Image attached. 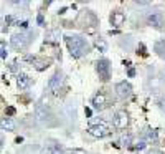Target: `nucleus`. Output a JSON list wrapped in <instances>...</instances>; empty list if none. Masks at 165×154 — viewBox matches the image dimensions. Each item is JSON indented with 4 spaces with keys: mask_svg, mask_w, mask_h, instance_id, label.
Instances as JSON below:
<instances>
[{
    "mask_svg": "<svg viewBox=\"0 0 165 154\" xmlns=\"http://www.w3.org/2000/svg\"><path fill=\"white\" fill-rule=\"evenodd\" d=\"M159 106H160V109H162V111L165 113V96L159 99Z\"/></svg>",
    "mask_w": 165,
    "mask_h": 154,
    "instance_id": "obj_25",
    "label": "nucleus"
},
{
    "mask_svg": "<svg viewBox=\"0 0 165 154\" xmlns=\"http://www.w3.org/2000/svg\"><path fill=\"white\" fill-rule=\"evenodd\" d=\"M145 138L149 139V141H157V133L154 131V129H147V131H145Z\"/></svg>",
    "mask_w": 165,
    "mask_h": 154,
    "instance_id": "obj_21",
    "label": "nucleus"
},
{
    "mask_svg": "<svg viewBox=\"0 0 165 154\" xmlns=\"http://www.w3.org/2000/svg\"><path fill=\"white\" fill-rule=\"evenodd\" d=\"M22 28H28V22H22V23H18Z\"/></svg>",
    "mask_w": 165,
    "mask_h": 154,
    "instance_id": "obj_30",
    "label": "nucleus"
},
{
    "mask_svg": "<svg viewBox=\"0 0 165 154\" xmlns=\"http://www.w3.org/2000/svg\"><path fill=\"white\" fill-rule=\"evenodd\" d=\"M121 143H122V146L129 147L130 144H132V134H124L122 139H121Z\"/></svg>",
    "mask_w": 165,
    "mask_h": 154,
    "instance_id": "obj_20",
    "label": "nucleus"
},
{
    "mask_svg": "<svg viewBox=\"0 0 165 154\" xmlns=\"http://www.w3.org/2000/svg\"><path fill=\"white\" fill-rule=\"evenodd\" d=\"M2 147H3V138L0 136V149H2Z\"/></svg>",
    "mask_w": 165,
    "mask_h": 154,
    "instance_id": "obj_31",
    "label": "nucleus"
},
{
    "mask_svg": "<svg viewBox=\"0 0 165 154\" xmlns=\"http://www.w3.org/2000/svg\"><path fill=\"white\" fill-rule=\"evenodd\" d=\"M17 83H18V88H20V90H27V88H30V86H32V78L28 75L20 73L17 76Z\"/></svg>",
    "mask_w": 165,
    "mask_h": 154,
    "instance_id": "obj_14",
    "label": "nucleus"
},
{
    "mask_svg": "<svg viewBox=\"0 0 165 154\" xmlns=\"http://www.w3.org/2000/svg\"><path fill=\"white\" fill-rule=\"evenodd\" d=\"M7 114H8V116H13V114H15V108H13V106L7 108Z\"/></svg>",
    "mask_w": 165,
    "mask_h": 154,
    "instance_id": "obj_28",
    "label": "nucleus"
},
{
    "mask_svg": "<svg viewBox=\"0 0 165 154\" xmlns=\"http://www.w3.org/2000/svg\"><path fill=\"white\" fill-rule=\"evenodd\" d=\"M36 22H38V25L43 27L45 25V17H43V13H38V17H36Z\"/></svg>",
    "mask_w": 165,
    "mask_h": 154,
    "instance_id": "obj_24",
    "label": "nucleus"
},
{
    "mask_svg": "<svg viewBox=\"0 0 165 154\" xmlns=\"http://www.w3.org/2000/svg\"><path fill=\"white\" fill-rule=\"evenodd\" d=\"M33 63H35V68H36L38 71H43V70H46L48 66H50V61H48V60H36V58H35Z\"/></svg>",
    "mask_w": 165,
    "mask_h": 154,
    "instance_id": "obj_18",
    "label": "nucleus"
},
{
    "mask_svg": "<svg viewBox=\"0 0 165 154\" xmlns=\"http://www.w3.org/2000/svg\"><path fill=\"white\" fill-rule=\"evenodd\" d=\"M46 42H50V43H58L60 42V30L55 28V30L48 32L46 33Z\"/></svg>",
    "mask_w": 165,
    "mask_h": 154,
    "instance_id": "obj_17",
    "label": "nucleus"
},
{
    "mask_svg": "<svg viewBox=\"0 0 165 154\" xmlns=\"http://www.w3.org/2000/svg\"><path fill=\"white\" fill-rule=\"evenodd\" d=\"M96 71H98V75H99L101 80L108 81L111 78V61L106 60V58L98 60V63H96Z\"/></svg>",
    "mask_w": 165,
    "mask_h": 154,
    "instance_id": "obj_6",
    "label": "nucleus"
},
{
    "mask_svg": "<svg viewBox=\"0 0 165 154\" xmlns=\"http://www.w3.org/2000/svg\"><path fill=\"white\" fill-rule=\"evenodd\" d=\"M76 25L81 28H89V32H93L96 27H98V17L94 15L91 10H81L79 15L76 18Z\"/></svg>",
    "mask_w": 165,
    "mask_h": 154,
    "instance_id": "obj_2",
    "label": "nucleus"
},
{
    "mask_svg": "<svg viewBox=\"0 0 165 154\" xmlns=\"http://www.w3.org/2000/svg\"><path fill=\"white\" fill-rule=\"evenodd\" d=\"M0 58H7V48L3 42H0Z\"/></svg>",
    "mask_w": 165,
    "mask_h": 154,
    "instance_id": "obj_23",
    "label": "nucleus"
},
{
    "mask_svg": "<svg viewBox=\"0 0 165 154\" xmlns=\"http://www.w3.org/2000/svg\"><path fill=\"white\" fill-rule=\"evenodd\" d=\"M48 154H65V149H63L61 144L53 141L50 146H48Z\"/></svg>",
    "mask_w": 165,
    "mask_h": 154,
    "instance_id": "obj_16",
    "label": "nucleus"
},
{
    "mask_svg": "<svg viewBox=\"0 0 165 154\" xmlns=\"http://www.w3.org/2000/svg\"><path fill=\"white\" fill-rule=\"evenodd\" d=\"M91 104H93V108L96 109V111H103V109H106L109 106L108 95H106V93H98L93 98V101H91Z\"/></svg>",
    "mask_w": 165,
    "mask_h": 154,
    "instance_id": "obj_8",
    "label": "nucleus"
},
{
    "mask_svg": "<svg viewBox=\"0 0 165 154\" xmlns=\"http://www.w3.org/2000/svg\"><path fill=\"white\" fill-rule=\"evenodd\" d=\"M35 116L40 123L46 124V126H55V114L46 104H40L35 109Z\"/></svg>",
    "mask_w": 165,
    "mask_h": 154,
    "instance_id": "obj_4",
    "label": "nucleus"
},
{
    "mask_svg": "<svg viewBox=\"0 0 165 154\" xmlns=\"http://www.w3.org/2000/svg\"><path fill=\"white\" fill-rule=\"evenodd\" d=\"M147 154H163V152L160 151V149H152V151H149Z\"/></svg>",
    "mask_w": 165,
    "mask_h": 154,
    "instance_id": "obj_29",
    "label": "nucleus"
},
{
    "mask_svg": "<svg viewBox=\"0 0 165 154\" xmlns=\"http://www.w3.org/2000/svg\"><path fill=\"white\" fill-rule=\"evenodd\" d=\"M154 50L157 51V55L160 56V58H163V60H165V40H159V42H155Z\"/></svg>",
    "mask_w": 165,
    "mask_h": 154,
    "instance_id": "obj_15",
    "label": "nucleus"
},
{
    "mask_svg": "<svg viewBox=\"0 0 165 154\" xmlns=\"http://www.w3.org/2000/svg\"><path fill=\"white\" fill-rule=\"evenodd\" d=\"M63 81H65V78H63V73L58 70L56 73L50 78V81H48V88H50L55 95H58V91H60L61 86H63Z\"/></svg>",
    "mask_w": 165,
    "mask_h": 154,
    "instance_id": "obj_7",
    "label": "nucleus"
},
{
    "mask_svg": "<svg viewBox=\"0 0 165 154\" xmlns=\"http://www.w3.org/2000/svg\"><path fill=\"white\" fill-rule=\"evenodd\" d=\"M71 154H88V152H86L84 149H73Z\"/></svg>",
    "mask_w": 165,
    "mask_h": 154,
    "instance_id": "obj_26",
    "label": "nucleus"
},
{
    "mask_svg": "<svg viewBox=\"0 0 165 154\" xmlns=\"http://www.w3.org/2000/svg\"><path fill=\"white\" fill-rule=\"evenodd\" d=\"M88 133L91 134V136H94V138H106V136H109L111 134V128L108 126V123L106 121H101L99 124H94V126H89L88 128Z\"/></svg>",
    "mask_w": 165,
    "mask_h": 154,
    "instance_id": "obj_5",
    "label": "nucleus"
},
{
    "mask_svg": "<svg viewBox=\"0 0 165 154\" xmlns=\"http://www.w3.org/2000/svg\"><path fill=\"white\" fill-rule=\"evenodd\" d=\"M116 95L119 96L121 99H125L132 95V86H130L127 81H121V83L116 85Z\"/></svg>",
    "mask_w": 165,
    "mask_h": 154,
    "instance_id": "obj_10",
    "label": "nucleus"
},
{
    "mask_svg": "<svg viewBox=\"0 0 165 154\" xmlns=\"http://www.w3.org/2000/svg\"><path fill=\"white\" fill-rule=\"evenodd\" d=\"M30 37H35V33H15V35H12L10 38V45L12 48H15V50L18 51H22V50H27L28 46H30V43H32V38Z\"/></svg>",
    "mask_w": 165,
    "mask_h": 154,
    "instance_id": "obj_3",
    "label": "nucleus"
},
{
    "mask_svg": "<svg viewBox=\"0 0 165 154\" xmlns=\"http://www.w3.org/2000/svg\"><path fill=\"white\" fill-rule=\"evenodd\" d=\"M94 45L99 48V51H108V42H106L104 38H96Z\"/></svg>",
    "mask_w": 165,
    "mask_h": 154,
    "instance_id": "obj_19",
    "label": "nucleus"
},
{
    "mask_svg": "<svg viewBox=\"0 0 165 154\" xmlns=\"http://www.w3.org/2000/svg\"><path fill=\"white\" fill-rule=\"evenodd\" d=\"M17 123L12 118H0V129L3 131H15Z\"/></svg>",
    "mask_w": 165,
    "mask_h": 154,
    "instance_id": "obj_13",
    "label": "nucleus"
},
{
    "mask_svg": "<svg viewBox=\"0 0 165 154\" xmlns=\"http://www.w3.org/2000/svg\"><path fill=\"white\" fill-rule=\"evenodd\" d=\"M132 144H134L132 149H135V151H142L145 147V141H139V143H132Z\"/></svg>",
    "mask_w": 165,
    "mask_h": 154,
    "instance_id": "obj_22",
    "label": "nucleus"
},
{
    "mask_svg": "<svg viewBox=\"0 0 165 154\" xmlns=\"http://www.w3.org/2000/svg\"><path fill=\"white\" fill-rule=\"evenodd\" d=\"M147 23L154 28H162L163 27V15L160 12H154V13H149L147 15Z\"/></svg>",
    "mask_w": 165,
    "mask_h": 154,
    "instance_id": "obj_11",
    "label": "nucleus"
},
{
    "mask_svg": "<svg viewBox=\"0 0 165 154\" xmlns=\"http://www.w3.org/2000/svg\"><path fill=\"white\" fill-rule=\"evenodd\" d=\"M65 42L71 56H74V58H81V56L88 55L91 51V45L88 43V40L79 35H68L65 37Z\"/></svg>",
    "mask_w": 165,
    "mask_h": 154,
    "instance_id": "obj_1",
    "label": "nucleus"
},
{
    "mask_svg": "<svg viewBox=\"0 0 165 154\" xmlns=\"http://www.w3.org/2000/svg\"><path fill=\"white\" fill-rule=\"evenodd\" d=\"M124 22H125V13L124 12L114 10L112 13H111V25H112V27L119 28V27L124 25Z\"/></svg>",
    "mask_w": 165,
    "mask_h": 154,
    "instance_id": "obj_12",
    "label": "nucleus"
},
{
    "mask_svg": "<svg viewBox=\"0 0 165 154\" xmlns=\"http://www.w3.org/2000/svg\"><path fill=\"white\" fill-rule=\"evenodd\" d=\"M112 123L117 129H125L129 124V114L125 111H117L112 118Z\"/></svg>",
    "mask_w": 165,
    "mask_h": 154,
    "instance_id": "obj_9",
    "label": "nucleus"
},
{
    "mask_svg": "<svg viewBox=\"0 0 165 154\" xmlns=\"http://www.w3.org/2000/svg\"><path fill=\"white\" fill-rule=\"evenodd\" d=\"M127 76H129V78H134V76H135V70L134 68H129L127 70Z\"/></svg>",
    "mask_w": 165,
    "mask_h": 154,
    "instance_id": "obj_27",
    "label": "nucleus"
}]
</instances>
